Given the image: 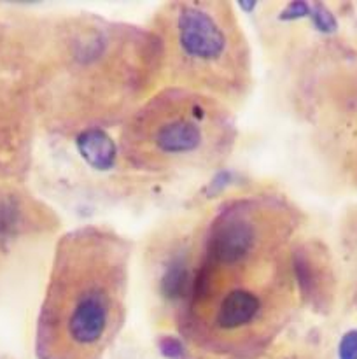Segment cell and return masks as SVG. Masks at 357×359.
I'll use <instances>...</instances> for the list:
<instances>
[{
  "label": "cell",
  "mask_w": 357,
  "mask_h": 359,
  "mask_svg": "<svg viewBox=\"0 0 357 359\" xmlns=\"http://www.w3.org/2000/svg\"><path fill=\"white\" fill-rule=\"evenodd\" d=\"M133 242L108 224L63 230L35 319L37 359H104L125 328Z\"/></svg>",
  "instance_id": "obj_3"
},
{
  "label": "cell",
  "mask_w": 357,
  "mask_h": 359,
  "mask_svg": "<svg viewBox=\"0 0 357 359\" xmlns=\"http://www.w3.org/2000/svg\"><path fill=\"white\" fill-rule=\"evenodd\" d=\"M62 231L55 209L27 184L0 182V293L37 252L52 251Z\"/></svg>",
  "instance_id": "obj_7"
},
{
  "label": "cell",
  "mask_w": 357,
  "mask_h": 359,
  "mask_svg": "<svg viewBox=\"0 0 357 359\" xmlns=\"http://www.w3.org/2000/svg\"><path fill=\"white\" fill-rule=\"evenodd\" d=\"M237 140L234 109L163 86L118 130V158L126 170L150 179L192 177L219 170Z\"/></svg>",
  "instance_id": "obj_5"
},
{
  "label": "cell",
  "mask_w": 357,
  "mask_h": 359,
  "mask_svg": "<svg viewBox=\"0 0 357 359\" xmlns=\"http://www.w3.org/2000/svg\"><path fill=\"white\" fill-rule=\"evenodd\" d=\"M38 137L31 13H0V182L27 184Z\"/></svg>",
  "instance_id": "obj_6"
},
{
  "label": "cell",
  "mask_w": 357,
  "mask_h": 359,
  "mask_svg": "<svg viewBox=\"0 0 357 359\" xmlns=\"http://www.w3.org/2000/svg\"><path fill=\"white\" fill-rule=\"evenodd\" d=\"M258 359H324V358L317 356V354L314 353H308V351H303V349H289V351H279V353H276V347H275V349L262 354V356Z\"/></svg>",
  "instance_id": "obj_8"
},
{
  "label": "cell",
  "mask_w": 357,
  "mask_h": 359,
  "mask_svg": "<svg viewBox=\"0 0 357 359\" xmlns=\"http://www.w3.org/2000/svg\"><path fill=\"white\" fill-rule=\"evenodd\" d=\"M41 135L121 128L161 88V53L146 23L94 13H31Z\"/></svg>",
  "instance_id": "obj_2"
},
{
  "label": "cell",
  "mask_w": 357,
  "mask_h": 359,
  "mask_svg": "<svg viewBox=\"0 0 357 359\" xmlns=\"http://www.w3.org/2000/svg\"><path fill=\"white\" fill-rule=\"evenodd\" d=\"M304 216L275 191L217 203L196 230L174 294L177 333L217 359L275 349L304 304Z\"/></svg>",
  "instance_id": "obj_1"
},
{
  "label": "cell",
  "mask_w": 357,
  "mask_h": 359,
  "mask_svg": "<svg viewBox=\"0 0 357 359\" xmlns=\"http://www.w3.org/2000/svg\"><path fill=\"white\" fill-rule=\"evenodd\" d=\"M161 53V88H178L240 111L254 86V56L237 6L172 0L146 21Z\"/></svg>",
  "instance_id": "obj_4"
}]
</instances>
